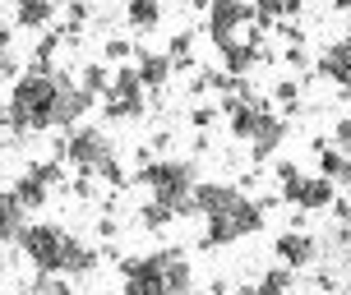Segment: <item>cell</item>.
<instances>
[{
	"label": "cell",
	"instance_id": "1",
	"mask_svg": "<svg viewBox=\"0 0 351 295\" xmlns=\"http://www.w3.org/2000/svg\"><path fill=\"white\" fill-rule=\"evenodd\" d=\"M19 249L28 254V263L37 272H56V277H84V272L97 268V249H88L84 240H74L65 226H51V222L23 226Z\"/></svg>",
	"mask_w": 351,
	"mask_h": 295
},
{
	"label": "cell",
	"instance_id": "2",
	"mask_svg": "<svg viewBox=\"0 0 351 295\" xmlns=\"http://www.w3.org/2000/svg\"><path fill=\"white\" fill-rule=\"evenodd\" d=\"M56 70H28L14 79L10 92V129L14 134H37V129H51V106H56Z\"/></svg>",
	"mask_w": 351,
	"mask_h": 295
},
{
	"label": "cell",
	"instance_id": "3",
	"mask_svg": "<svg viewBox=\"0 0 351 295\" xmlns=\"http://www.w3.org/2000/svg\"><path fill=\"white\" fill-rule=\"evenodd\" d=\"M139 185L153 190V198H162L167 208H176V217H194V185H199V171H194L190 157H162V162H143Z\"/></svg>",
	"mask_w": 351,
	"mask_h": 295
},
{
	"label": "cell",
	"instance_id": "4",
	"mask_svg": "<svg viewBox=\"0 0 351 295\" xmlns=\"http://www.w3.org/2000/svg\"><path fill=\"white\" fill-rule=\"evenodd\" d=\"M208 222V231H204V249H222V244H236L245 240V235H254V231H263V203H254V198H241L236 208L217 212V217H204Z\"/></svg>",
	"mask_w": 351,
	"mask_h": 295
},
{
	"label": "cell",
	"instance_id": "5",
	"mask_svg": "<svg viewBox=\"0 0 351 295\" xmlns=\"http://www.w3.org/2000/svg\"><path fill=\"white\" fill-rule=\"evenodd\" d=\"M56 157L70 162L74 171L97 175V166H102L106 157H116V153H111V139L102 134V125H74V129H65V139H60Z\"/></svg>",
	"mask_w": 351,
	"mask_h": 295
},
{
	"label": "cell",
	"instance_id": "6",
	"mask_svg": "<svg viewBox=\"0 0 351 295\" xmlns=\"http://www.w3.org/2000/svg\"><path fill=\"white\" fill-rule=\"evenodd\" d=\"M185 249H153L143 259H125L121 277H125V295H171L167 291V263Z\"/></svg>",
	"mask_w": 351,
	"mask_h": 295
},
{
	"label": "cell",
	"instance_id": "7",
	"mask_svg": "<svg viewBox=\"0 0 351 295\" xmlns=\"http://www.w3.org/2000/svg\"><path fill=\"white\" fill-rule=\"evenodd\" d=\"M282 203H291L296 212H328L337 198V185L328 175H296L291 185H282Z\"/></svg>",
	"mask_w": 351,
	"mask_h": 295
},
{
	"label": "cell",
	"instance_id": "8",
	"mask_svg": "<svg viewBox=\"0 0 351 295\" xmlns=\"http://www.w3.org/2000/svg\"><path fill=\"white\" fill-rule=\"evenodd\" d=\"M56 106H51V129H74V125L84 120L88 111H93V92L79 88V79L56 70Z\"/></svg>",
	"mask_w": 351,
	"mask_h": 295
},
{
	"label": "cell",
	"instance_id": "9",
	"mask_svg": "<svg viewBox=\"0 0 351 295\" xmlns=\"http://www.w3.org/2000/svg\"><path fill=\"white\" fill-rule=\"evenodd\" d=\"M245 23H254V5H250V0H213L208 5V37H213L217 51H222L231 37H236V28H245Z\"/></svg>",
	"mask_w": 351,
	"mask_h": 295
},
{
	"label": "cell",
	"instance_id": "10",
	"mask_svg": "<svg viewBox=\"0 0 351 295\" xmlns=\"http://www.w3.org/2000/svg\"><path fill=\"white\" fill-rule=\"evenodd\" d=\"M319 249H324V244H319L315 235H305V231H282L278 244H273L278 263H287L291 272H296V268H310V263L319 259Z\"/></svg>",
	"mask_w": 351,
	"mask_h": 295
},
{
	"label": "cell",
	"instance_id": "11",
	"mask_svg": "<svg viewBox=\"0 0 351 295\" xmlns=\"http://www.w3.org/2000/svg\"><path fill=\"white\" fill-rule=\"evenodd\" d=\"M245 194L236 190V185H222V180H199L194 185V212L199 217H217V212H227V208H236Z\"/></svg>",
	"mask_w": 351,
	"mask_h": 295
},
{
	"label": "cell",
	"instance_id": "12",
	"mask_svg": "<svg viewBox=\"0 0 351 295\" xmlns=\"http://www.w3.org/2000/svg\"><path fill=\"white\" fill-rule=\"evenodd\" d=\"M282 143H287V120L268 111V116L259 120V129H254V139H250V157H254V162H263V157L278 153Z\"/></svg>",
	"mask_w": 351,
	"mask_h": 295
},
{
	"label": "cell",
	"instance_id": "13",
	"mask_svg": "<svg viewBox=\"0 0 351 295\" xmlns=\"http://www.w3.org/2000/svg\"><path fill=\"white\" fill-rule=\"evenodd\" d=\"M315 157H319V175H328L333 185H351V153H342L328 139H315Z\"/></svg>",
	"mask_w": 351,
	"mask_h": 295
},
{
	"label": "cell",
	"instance_id": "14",
	"mask_svg": "<svg viewBox=\"0 0 351 295\" xmlns=\"http://www.w3.org/2000/svg\"><path fill=\"white\" fill-rule=\"evenodd\" d=\"M217 55H222V70L236 74V79H245V74L259 65V47H254L250 37H231V42H227Z\"/></svg>",
	"mask_w": 351,
	"mask_h": 295
},
{
	"label": "cell",
	"instance_id": "15",
	"mask_svg": "<svg viewBox=\"0 0 351 295\" xmlns=\"http://www.w3.org/2000/svg\"><path fill=\"white\" fill-rule=\"evenodd\" d=\"M23 226H28V208L19 203L14 190H5L0 194V244H19Z\"/></svg>",
	"mask_w": 351,
	"mask_h": 295
},
{
	"label": "cell",
	"instance_id": "16",
	"mask_svg": "<svg viewBox=\"0 0 351 295\" xmlns=\"http://www.w3.org/2000/svg\"><path fill=\"white\" fill-rule=\"evenodd\" d=\"M139 79H143V88H167V79H171V55H158V51H139Z\"/></svg>",
	"mask_w": 351,
	"mask_h": 295
},
{
	"label": "cell",
	"instance_id": "17",
	"mask_svg": "<svg viewBox=\"0 0 351 295\" xmlns=\"http://www.w3.org/2000/svg\"><path fill=\"white\" fill-rule=\"evenodd\" d=\"M51 14H56V5L51 0H14V23L19 28H47L51 23Z\"/></svg>",
	"mask_w": 351,
	"mask_h": 295
},
{
	"label": "cell",
	"instance_id": "18",
	"mask_svg": "<svg viewBox=\"0 0 351 295\" xmlns=\"http://www.w3.org/2000/svg\"><path fill=\"white\" fill-rule=\"evenodd\" d=\"M291 281H296V277H291V268L278 263V268H268L254 286H245V295H287V291H291Z\"/></svg>",
	"mask_w": 351,
	"mask_h": 295
},
{
	"label": "cell",
	"instance_id": "19",
	"mask_svg": "<svg viewBox=\"0 0 351 295\" xmlns=\"http://www.w3.org/2000/svg\"><path fill=\"white\" fill-rule=\"evenodd\" d=\"M125 18H130L139 33H148V28L162 23V0H125Z\"/></svg>",
	"mask_w": 351,
	"mask_h": 295
},
{
	"label": "cell",
	"instance_id": "20",
	"mask_svg": "<svg viewBox=\"0 0 351 295\" xmlns=\"http://www.w3.org/2000/svg\"><path fill=\"white\" fill-rule=\"evenodd\" d=\"M14 194H19V203H23V208L33 212V208H42V203H47V194H51V185H42V180H37L33 171H23L14 180Z\"/></svg>",
	"mask_w": 351,
	"mask_h": 295
},
{
	"label": "cell",
	"instance_id": "21",
	"mask_svg": "<svg viewBox=\"0 0 351 295\" xmlns=\"http://www.w3.org/2000/svg\"><path fill=\"white\" fill-rule=\"evenodd\" d=\"M171 222H180V217H176V208H167L162 198H148V203L139 208V226L143 231H167Z\"/></svg>",
	"mask_w": 351,
	"mask_h": 295
},
{
	"label": "cell",
	"instance_id": "22",
	"mask_svg": "<svg viewBox=\"0 0 351 295\" xmlns=\"http://www.w3.org/2000/svg\"><path fill=\"white\" fill-rule=\"evenodd\" d=\"M143 92V79H139V65H121L111 74V92L106 97H139Z\"/></svg>",
	"mask_w": 351,
	"mask_h": 295
},
{
	"label": "cell",
	"instance_id": "23",
	"mask_svg": "<svg viewBox=\"0 0 351 295\" xmlns=\"http://www.w3.org/2000/svg\"><path fill=\"white\" fill-rule=\"evenodd\" d=\"M167 291L171 295H190L194 291V272H190V263H185V254H176V259L167 263Z\"/></svg>",
	"mask_w": 351,
	"mask_h": 295
},
{
	"label": "cell",
	"instance_id": "24",
	"mask_svg": "<svg viewBox=\"0 0 351 295\" xmlns=\"http://www.w3.org/2000/svg\"><path fill=\"white\" fill-rule=\"evenodd\" d=\"M102 116H106V120H139V116H143V92H139V97H106Z\"/></svg>",
	"mask_w": 351,
	"mask_h": 295
},
{
	"label": "cell",
	"instance_id": "25",
	"mask_svg": "<svg viewBox=\"0 0 351 295\" xmlns=\"http://www.w3.org/2000/svg\"><path fill=\"white\" fill-rule=\"evenodd\" d=\"M79 88H84V92H93V97H106V92H111V74H106L102 65H84Z\"/></svg>",
	"mask_w": 351,
	"mask_h": 295
},
{
	"label": "cell",
	"instance_id": "26",
	"mask_svg": "<svg viewBox=\"0 0 351 295\" xmlns=\"http://www.w3.org/2000/svg\"><path fill=\"white\" fill-rule=\"evenodd\" d=\"M28 171H33L42 185H51V190H60V185H65V162H60V157H51V162H33Z\"/></svg>",
	"mask_w": 351,
	"mask_h": 295
},
{
	"label": "cell",
	"instance_id": "27",
	"mask_svg": "<svg viewBox=\"0 0 351 295\" xmlns=\"http://www.w3.org/2000/svg\"><path fill=\"white\" fill-rule=\"evenodd\" d=\"M254 5V23H278V18H287V0H250Z\"/></svg>",
	"mask_w": 351,
	"mask_h": 295
},
{
	"label": "cell",
	"instance_id": "28",
	"mask_svg": "<svg viewBox=\"0 0 351 295\" xmlns=\"http://www.w3.org/2000/svg\"><path fill=\"white\" fill-rule=\"evenodd\" d=\"M97 175H102V185H125V171H121V162H116V157H106L102 166H97Z\"/></svg>",
	"mask_w": 351,
	"mask_h": 295
},
{
	"label": "cell",
	"instance_id": "29",
	"mask_svg": "<svg viewBox=\"0 0 351 295\" xmlns=\"http://www.w3.org/2000/svg\"><path fill=\"white\" fill-rule=\"evenodd\" d=\"M273 97H278L282 106H296V102H300V84H291V79H282V84L273 88Z\"/></svg>",
	"mask_w": 351,
	"mask_h": 295
},
{
	"label": "cell",
	"instance_id": "30",
	"mask_svg": "<svg viewBox=\"0 0 351 295\" xmlns=\"http://www.w3.org/2000/svg\"><path fill=\"white\" fill-rule=\"evenodd\" d=\"M130 55H134V47H130L125 37H111V42H106V60H130Z\"/></svg>",
	"mask_w": 351,
	"mask_h": 295
},
{
	"label": "cell",
	"instance_id": "31",
	"mask_svg": "<svg viewBox=\"0 0 351 295\" xmlns=\"http://www.w3.org/2000/svg\"><path fill=\"white\" fill-rule=\"evenodd\" d=\"M333 143L342 148V153H351V116H342V120L333 125Z\"/></svg>",
	"mask_w": 351,
	"mask_h": 295
},
{
	"label": "cell",
	"instance_id": "32",
	"mask_svg": "<svg viewBox=\"0 0 351 295\" xmlns=\"http://www.w3.org/2000/svg\"><path fill=\"white\" fill-rule=\"evenodd\" d=\"M273 175H278V190H282V185H291V180L300 175V166H296V162H278V166H273Z\"/></svg>",
	"mask_w": 351,
	"mask_h": 295
},
{
	"label": "cell",
	"instance_id": "33",
	"mask_svg": "<svg viewBox=\"0 0 351 295\" xmlns=\"http://www.w3.org/2000/svg\"><path fill=\"white\" fill-rule=\"evenodd\" d=\"M194 125H199V129H208L213 120H217V106H194V116H190Z\"/></svg>",
	"mask_w": 351,
	"mask_h": 295
},
{
	"label": "cell",
	"instance_id": "34",
	"mask_svg": "<svg viewBox=\"0 0 351 295\" xmlns=\"http://www.w3.org/2000/svg\"><path fill=\"white\" fill-rule=\"evenodd\" d=\"M84 18H88V5H84V0H74V5H70V28H79Z\"/></svg>",
	"mask_w": 351,
	"mask_h": 295
},
{
	"label": "cell",
	"instance_id": "35",
	"mask_svg": "<svg viewBox=\"0 0 351 295\" xmlns=\"http://www.w3.org/2000/svg\"><path fill=\"white\" fill-rule=\"evenodd\" d=\"M287 65H296V70H300V65H305V51H300V47H287Z\"/></svg>",
	"mask_w": 351,
	"mask_h": 295
},
{
	"label": "cell",
	"instance_id": "36",
	"mask_svg": "<svg viewBox=\"0 0 351 295\" xmlns=\"http://www.w3.org/2000/svg\"><path fill=\"white\" fill-rule=\"evenodd\" d=\"M97 231H102V240H111V235H116V222H111V217H102V222H97Z\"/></svg>",
	"mask_w": 351,
	"mask_h": 295
},
{
	"label": "cell",
	"instance_id": "37",
	"mask_svg": "<svg viewBox=\"0 0 351 295\" xmlns=\"http://www.w3.org/2000/svg\"><path fill=\"white\" fill-rule=\"evenodd\" d=\"M10 51V28H0V55Z\"/></svg>",
	"mask_w": 351,
	"mask_h": 295
},
{
	"label": "cell",
	"instance_id": "38",
	"mask_svg": "<svg viewBox=\"0 0 351 295\" xmlns=\"http://www.w3.org/2000/svg\"><path fill=\"white\" fill-rule=\"evenodd\" d=\"M300 14V0H287V18H296Z\"/></svg>",
	"mask_w": 351,
	"mask_h": 295
},
{
	"label": "cell",
	"instance_id": "39",
	"mask_svg": "<svg viewBox=\"0 0 351 295\" xmlns=\"http://www.w3.org/2000/svg\"><path fill=\"white\" fill-rule=\"evenodd\" d=\"M0 125H10V102H0Z\"/></svg>",
	"mask_w": 351,
	"mask_h": 295
},
{
	"label": "cell",
	"instance_id": "40",
	"mask_svg": "<svg viewBox=\"0 0 351 295\" xmlns=\"http://www.w3.org/2000/svg\"><path fill=\"white\" fill-rule=\"evenodd\" d=\"M333 10H351V0H333Z\"/></svg>",
	"mask_w": 351,
	"mask_h": 295
},
{
	"label": "cell",
	"instance_id": "41",
	"mask_svg": "<svg viewBox=\"0 0 351 295\" xmlns=\"http://www.w3.org/2000/svg\"><path fill=\"white\" fill-rule=\"evenodd\" d=\"M342 102H347V106H351V84H347V88H342Z\"/></svg>",
	"mask_w": 351,
	"mask_h": 295
},
{
	"label": "cell",
	"instance_id": "42",
	"mask_svg": "<svg viewBox=\"0 0 351 295\" xmlns=\"http://www.w3.org/2000/svg\"><path fill=\"white\" fill-rule=\"evenodd\" d=\"M19 295H37V291H28V286H23V291H19Z\"/></svg>",
	"mask_w": 351,
	"mask_h": 295
},
{
	"label": "cell",
	"instance_id": "43",
	"mask_svg": "<svg viewBox=\"0 0 351 295\" xmlns=\"http://www.w3.org/2000/svg\"><path fill=\"white\" fill-rule=\"evenodd\" d=\"M342 42H351V33H347V37H342Z\"/></svg>",
	"mask_w": 351,
	"mask_h": 295
},
{
	"label": "cell",
	"instance_id": "44",
	"mask_svg": "<svg viewBox=\"0 0 351 295\" xmlns=\"http://www.w3.org/2000/svg\"><path fill=\"white\" fill-rule=\"evenodd\" d=\"M342 295H351V286H347V291H342Z\"/></svg>",
	"mask_w": 351,
	"mask_h": 295
},
{
	"label": "cell",
	"instance_id": "45",
	"mask_svg": "<svg viewBox=\"0 0 351 295\" xmlns=\"http://www.w3.org/2000/svg\"><path fill=\"white\" fill-rule=\"evenodd\" d=\"M241 295H245V291H241Z\"/></svg>",
	"mask_w": 351,
	"mask_h": 295
}]
</instances>
